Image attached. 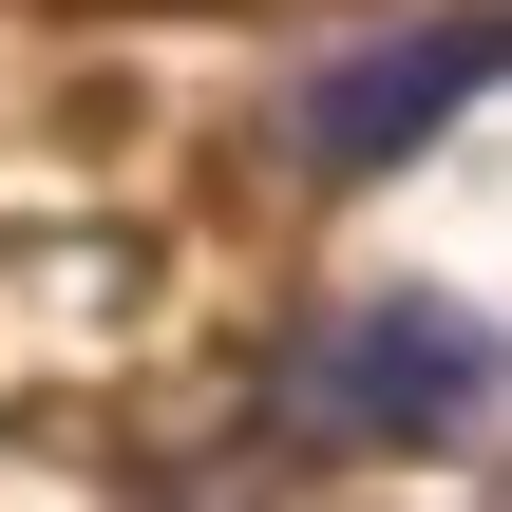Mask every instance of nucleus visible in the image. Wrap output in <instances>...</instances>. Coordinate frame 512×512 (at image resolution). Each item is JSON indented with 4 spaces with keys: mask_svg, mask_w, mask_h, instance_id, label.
I'll use <instances>...</instances> for the list:
<instances>
[{
    "mask_svg": "<svg viewBox=\"0 0 512 512\" xmlns=\"http://www.w3.org/2000/svg\"><path fill=\"white\" fill-rule=\"evenodd\" d=\"M494 76H512V19H399V38H342V57L285 95V133H304V171H399V152H437Z\"/></svg>",
    "mask_w": 512,
    "mask_h": 512,
    "instance_id": "f257e3e1",
    "label": "nucleus"
},
{
    "mask_svg": "<svg viewBox=\"0 0 512 512\" xmlns=\"http://www.w3.org/2000/svg\"><path fill=\"white\" fill-rule=\"evenodd\" d=\"M475 399H494V323H456L418 285H380L304 342V418H342V437H456Z\"/></svg>",
    "mask_w": 512,
    "mask_h": 512,
    "instance_id": "f03ea898",
    "label": "nucleus"
}]
</instances>
